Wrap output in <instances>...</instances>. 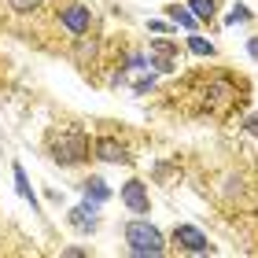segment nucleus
Here are the masks:
<instances>
[{"label": "nucleus", "mask_w": 258, "mask_h": 258, "mask_svg": "<svg viewBox=\"0 0 258 258\" xmlns=\"http://www.w3.org/2000/svg\"><path fill=\"white\" fill-rule=\"evenodd\" d=\"M96 207L100 203H92V199H89V203H81V207H74V210H70V225H74V229H85V232H96V225H100V218H96Z\"/></svg>", "instance_id": "nucleus-8"}, {"label": "nucleus", "mask_w": 258, "mask_h": 258, "mask_svg": "<svg viewBox=\"0 0 258 258\" xmlns=\"http://www.w3.org/2000/svg\"><path fill=\"white\" fill-rule=\"evenodd\" d=\"M173 63H177V48H173V41H155V55H151V67H155L159 74H170Z\"/></svg>", "instance_id": "nucleus-9"}, {"label": "nucleus", "mask_w": 258, "mask_h": 258, "mask_svg": "<svg viewBox=\"0 0 258 258\" xmlns=\"http://www.w3.org/2000/svg\"><path fill=\"white\" fill-rule=\"evenodd\" d=\"M170 240L177 243V247H181L184 254H210V251H214V247H210V240H207L196 225H177Z\"/></svg>", "instance_id": "nucleus-5"}, {"label": "nucleus", "mask_w": 258, "mask_h": 258, "mask_svg": "<svg viewBox=\"0 0 258 258\" xmlns=\"http://www.w3.org/2000/svg\"><path fill=\"white\" fill-rule=\"evenodd\" d=\"M151 89H155V81H151V78H137V92H151Z\"/></svg>", "instance_id": "nucleus-19"}, {"label": "nucleus", "mask_w": 258, "mask_h": 258, "mask_svg": "<svg viewBox=\"0 0 258 258\" xmlns=\"http://www.w3.org/2000/svg\"><path fill=\"white\" fill-rule=\"evenodd\" d=\"M188 48H192L196 55H214V44L203 41V37H188Z\"/></svg>", "instance_id": "nucleus-14"}, {"label": "nucleus", "mask_w": 258, "mask_h": 258, "mask_svg": "<svg viewBox=\"0 0 258 258\" xmlns=\"http://www.w3.org/2000/svg\"><path fill=\"white\" fill-rule=\"evenodd\" d=\"M148 67H151L148 55H129L125 59V70H148Z\"/></svg>", "instance_id": "nucleus-16"}, {"label": "nucleus", "mask_w": 258, "mask_h": 258, "mask_svg": "<svg viewBox=\"0 0 258 258\" xmlns=\"http://www.w3.org/2000/svg\"><path fill=\"white\" fill-rule=\"evenodd\" d=\"M166 11H170V19H177V22H181V26H192V22H196L192 11H184V8H177V4H170Z\"/></svg>", "instance_id": "nucleus-13"}, {"label": "nucleus", "mask_w": 258, "mask_h": 258, "mask_svg": "<svg viewBox=\"0 0 258 258\" xmlns=\"http://www.w3.org/2000/svg\"><path fill=\"white\" fill-rule=\"evenodd\" d=\"M92 155H96L100 162H111V166H129V162H133V155L111 137H100L96 144H92Z\"/></svg>", "instance_id": "nucleus-6"}, {"label": "nucleus", "mask_w": 258, "mask_h": 258, "mask_svg": "<svg viewBox=\"0 0 258 258\" xmlns=\"http://www.w3.org/2000/svg\"><path fill=\"white\" fill-rule=\"evenodd\" d=\"M243 92L247 89H232V78H214L199 89V111L203 114H232L243 103Z\"/></svg>", "instance_id": "nucleus-1"}, {"label": "nucleus", "mask_w": 258, "mask_h": 258, "mask_svg": "<svg viewBox=\"0 0 258 258\" xmlns=\"http://www.w3.org/2000/svg\"><path fill=\"white\" fill-rule=\"evenodd\" d=\"M148 30H151V33H166L170 26H166V22H159V19H155V22H148Z\"/></svg>", "instance_id": "nucleus-20"}, {"label": "nucleus", "mask_w": 258, "mask_h": 258, "mask_svg": "<svg viewBox=\"0 0 258 258\" xmlns=\"http://www.w3.org/2000/svg\"><path fill=\"white\" fill-rule=\"evenodd\" d=\"M243 129H247V137H258V111L251 114L247 122H243Z\"/></svg>", "instance_id": "nucleus-18"}, {"label": "nucleus", "mask_w": 258, "mask_h": 258, "mask_svg": "<svg viewBox=\"0 0 258 258\" xmlns=\"http://www.w3.org/2000/svg\"><path fill=\"white\" fill-rule=\"evenodd\" d=\"M81 192H85L92 203H107V199H111V188H107V184H103L100 177H89L85 184H81Z\"/></svg>", "instance_id": "nucleus-10"}, {"label": "nucleus", "mask_w": 258, "mask_h": 258, "mask_svg": "<svg viewBox=\"0 0 258 258\" xmlns=\"http://www.w3.org/2000/svg\"><path fill=\"white\" fill-rule=\"evenodd\" d=\"M247 19H251V11L243 8V4H236V11H232V15H229L225 22H229V26H236V22H247Z\"/></svg>", "instance_id": "nucleus-17"}, {"label": "nucleus", "mask_w": 258, "mask_h": 258, "mask_svg": "<svg viewBox=\"0 0 258 258\" xmlns=\"http://www.w3.org/2000/svg\"><path fill=\"white\" fill-rule=\"evenodd\" d=\"M15 192H19L22 199H26V203H30L33 210H37V196H33V188H30V177H26V170H22V166H15Z\"/></svg>", "instance_id": "nucleus-11"}, {"label": "nucleus", "mask_w": 258, "mask_h": 258, "mask_svg": "<svg viewBox=\"0 0 258 258\" xmlns=\"http://www.w3.org/2000/svg\"><path fill=\"white\" fill-rule=\"evenodd\" d=\"M8 4L15 8V11H22V15H30V11H37L44 0H8Z\"/></svg>", "instance_id": "nucleus-15"}, {"label": "nucleus", "mask_w": 258, "mask_h": 258, "mask_svg": "<svg viewBox=\"0 0 258 258\" xmlns=\"http://www.w3.org/2000/svg\"><path fill=\"white\" fill-rule=\"evenodd\" d=\"M59 22L74 33V37H85L89 26H92V15H89L85 4H78V0H63L59 4Z\"/></svg>", "instance_id": "nucleus-4"}, {"label": "nucleus", "mask_w": 258, "mask_h": 258, "mask_svg": "<svg viewBox=\"0 0 258 258\" xmlns=\"http://www.w3.org/2000/svg\"><path fill=\"white\" fill-rule=\"evenodd\" d=\"M192 15L199 19V22H210V19H214V11H218V0H192Z\"/></svg>", "instance_id": "nucleus-12"}, {"label": "nucleus", "mask_w": 258, "mask_h": 258, "mask_svg": "<svg viewBox=\"0 0 258 258\" xmlns=\"http://www.w3.org/2000/svg\"><path fill=\"white\" fill-rule=\"evenodd\" d=\"M48 151L59 166H78V162L92 159V144L81 129H67V133H48Z\"/></svg>", "instance_id": "nucleus-2"}, {"label": "nucleus", "mask_w": 258, "mask_h": 258, "mask_svg": "<svg viewBox=\"0 0 258 258\" xmlns=\"http://www.w3.org/2000/svg\"><path fill=\"white\" fill-rule=\"evenodd\" d=\"M122 199H125V207L133 210V214H148V210H151L148 188H144L140 181H125V188H122Z\"/></svg>", "instance_id": "nucleus-7"}, {"label": "nucleus", "mask_w": 258, "mask_h": 258, "mask_svg": "<svg viewBox=\"0 0 258 258\" xmlns=\"http://www.w3.org/2000/svg\"><path fill=\"white\" fill-rule=\"evenodd\" d=\"M125 243H129V251H133V254H144V258L166 251L162 232L155 225H148V221H129V225H125Z\"/></svg>", "instance_id": "nucleus-3"}, {"label": "nucleus", "mask_w": 258, "mask_h": 258, "mask_svg": "<svg viewBox=\"0 0 258 258\" xmlns=\"http://www.w3.org/2000/svg\"><path fill=\"white\" fill-rule=\"evenodd\" d=\"M247 52H251L254 59H258V37H251V41H247Z\"/></svg>", "instance_id": "nucleus-21"}]
</instances>
